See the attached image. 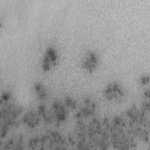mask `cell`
I'll list each match as a JSON object with an SVG mask.
<instances>
[{"mask_svg":"<svg viewBox=\"0 0 150 150\" xmlns=\"http://www.w3.org/2000/svg\"><path fill=\"white\" fill-rule=\"evenodd\" d=\"M104 95L108 100L118 101L124 97L125 93L120 84L112 82L105 88Z\"/></svg>","mask_w":150,"mask_h":150,"instance_id":"cell-1","label":"cell"},{"mask_svg":"<svg viewBox=\"0 0 150 150\" xmlns=\"http://www.w3.org/2000/svg\"><path fill=\"white\" fill-rule=\"evenodd\" d=\"M58 59L56 50L53 47H49L46 49L42 60V69L44 71H48L55 66Z\"/></svg>","mask_w":150,"mask_h":150,"instance_id":"cell-2","label":"cell"},{"mask_svg":"<svg viewBox=\"0 0 150 150\" xmlns=\"http://www.w3.org/2000/svg\"><path fill=\"white\" fill-rule=\"evenodd\" d=\"M98 65V58L97 54L93 51L88 52L84 57L81 62V66L86 71L93 72Z\"/></svg>","mask_w":150,"mask_h":150,"instance_id":"cell-3","label":"cell"},{"mask_svg":"<svg viewBox=\"0 0 150 150\" xmlns=\"http://www.w3.org/2000/svg\"><path fill=\"white\" fill-rule=\"evenodd\" d=\"M53 109L57 121H63L66 118V110L63 105L60 102L56 101L53 104Z\"/></svg>","mask_w":150,"mask_h":150,"instance_id":"cell-4","label":"cell"},{"mask_svg":"<svg viewBox=\"0 0 150 150\" xmlns=\"http://www.w3.org/2000/svg\"><path fill=\"white\" fill-rule=\"evenodd\" d=\"M23 120L25 123L27 124L28 126L30 127H34L38 124L39 121V117L34 111H30L28 112L24 115Z\"/></svg>","mask_w":150,"mask_h":150,"instance_id":"cell-5","label":"cell"},{"mask_svg":"<svg viewBox=\"0 0 150 150\" xmlns=\"http://www.w3.org/2000/svg\"><path fill=\"white\" fill-rule=\"evenodd\" d=\"M34 88L37 97L39 99H44L47 96V91L43 84L36 82L34 84Z\"/></svg>","mask_w":150,"mask_h":150,"instance_id":"cell-6","label":"cell"},{"mask_svg":"<svg viewBox=\"0 0 150 150\" xmlns=\"http://www.w3.org/2000/svg\"><path fill=\"white\" fill-rule=\"evenodd\" d=\"M65 103L67 107H69L71 108H76V103L73 98H71L70 97H66V98L65 99Z\"/></svg>","mask_w":150,"mask_h":150,"instance_id":"cell-7","label":"cell"},{"mask_svg":"<svg viewBox=\"0 0 150 150\" xmlns=\"http://www.w3.org/2000/svg\"><path fill=\"white\" fill-rule=\"evenodd\" d=\"M149 83V76H142L140 79V83L142 85H145Z\"/></svg>","mask_w":150,"mask_h":150,"instance_id":"cell-8","label":"cell"}]
</instances>
